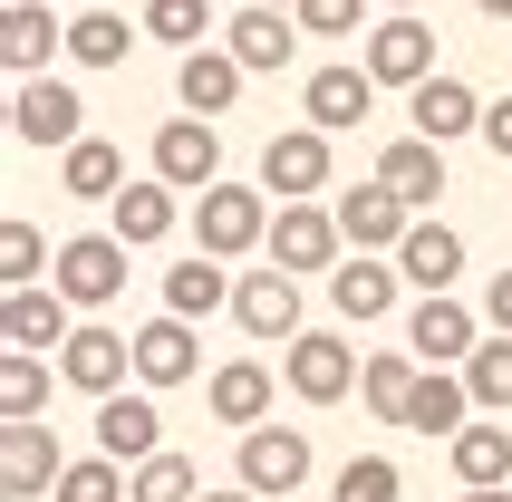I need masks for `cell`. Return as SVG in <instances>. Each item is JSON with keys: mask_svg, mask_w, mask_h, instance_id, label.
<instances>
[{"mask_svg": "<svg viewBox=\"0 0 512 502\" xmlns=\"http://www.w3.org/2000/svg\"><path fill=\"white\" fill-rule=\"evenodd\" d=\"M58 474H68V454H58V435L39 416H10V425H0V493H10V502L58 493Z\"/></svg>", "mask_w": 512, "mask_h": 502, "instance_id": "ba28073f", "label": "cell"}, {"mask_svg": "<svg viewBox=\"0 0 512 502\" xmlns=\"http://www.w3.org/2000/svg\"><path fill=\"white\" fill-rule=\"evenodd\" d=\"M416 367H426L416 348H377V358L358 367V396H368V416H387V425L406 416V387H416Z\"/></svg>", "mask_w": 512, "mask_h": 502, "instance_id": "d6a6232c", "label": "cell"}, {"mask_svg": "<svg viewBox=\"0 0 512 502\" xmlns=\"http://www.w3.org/2000/svg\"><path fill=\"white\" fill-rule=\"evenodd\" d=\"M58 184L78 203H116L126 194V155H116L107 136H78V145H58Z\"/></svg>", "mask_w": 512, "mask_h": 502, "instance_id": "f1b7e54d", "label": "cell"}, {"mask_svg": "<svg viewBox=\"0 0 512 502\" xmlns=\"http://www.w3.org/2000/svg\"><path fill=\"white\" fill-rule=\"evenodd\" d=\"M58 271V251L39 242V223H20V213H10V223H0V280H10V290H29V280H49Z\"/></svg>", "mask_w": 512, "mask_h": 502, "instance_id": "74e56055", "label": "cell"}, {"mask_svg": "<svg viewBox=\"0 0 512 502\" xmlns=\"http://www.w3.org/2000/svg\"><path fill=\"white\" fill-rule=\"evenodd\" d=\"M68 290H58V280H29V290H10V300H0V338H10V348H68Z\"/></svg>", "mask_w": 512, "mask_h": 502, "instance_id": "44dd1931", "label": "cell"}, {"mask_svg": "<svg viewBox=\"0 0 512 502\" xmlns=\"http://www.w3.org/2000/svg\"><path fill=\"white\" fill-rule=\"evenodd\" d=\"M145 39L203 49V39H223V29H213V0H145Z\"/></svg>", "mask_w": 512, "mask_h": 502, "instance_id": "8d00e7d4", "label": "cell"}, {"mask_svg": "<svg viewBox=\"0 0 512 502\" xmlns=\"http://www.w3.org/2000/svg\"><path fill=\"white\" fill-rule=\"evenodd\" d=\"M464 387H474V406H484V416H512V329L474 338V358H464Z\"/></svg>", "mask_w": 512, "mask_h": 502, "instance_id": "836d02e7", "label": "cell"}, {"mask_svg": "<svg viewBox=\"0 0 512 502\" xmlns=\"http://www.w3.org/2000/svg\"><path fill=\"white\" fill-rule=\"evenodd\" d=\"M136 29L145 20H126V10H78V20H68V58H78V68H126Z\"/></svg>", "mask_w": 512, "mask_h": 502, "instance_id": "4dcf8cb0", "label": "cell"}, {"mask_svg": "<svg viewBox=\"0 0 512 502\" xmlns=\"http://www.w3.org/2000/svg\"><path fill=\"white\" fill-rule=\"evenodd\" d=\"M165 309H184V319H213V309H232V271H223V251H184L165 271Z\"/></svg>", "mask_w": 512, "mask_h": 502, "instance_id": "4316f807", "label": "cell"}, {"mask_svg": "<svg viewBox=\"0 0 512 502\" xmlns=\"http://www.w3.org/2000/svg\"><path fill=\"white\" fill-rule=\"evenodd\" d=\"M232 474L252 483L261 502L271 493H300V483H310V425H242V464H232Z\"/></svg>", "mask_w": 512, "mask_h": 502, "instance_id": "277c9868", "label": "cell"}, {"mask_svg": "<svg viewBox=\"0 0 512 502\" xmlns=\"http://www.w3.org/2000/svg\"><path fill=\"white\" fill-rule=\"evenodd\" d=\"M49 348H10L0 358V416H49Z\"/></svg>", "mask_w": 512, "mask_h": 502, "instance_id": "e575fe53", "label": "cell"}, {"mask_svg": "<svg viewBox=\"0 0 512 502\" xmlns=\"http://www.w3.org/2000/svg\"><path fill=\"white\" fill-rule=\"evenodd\" d=\"M194 502H261V493H252V483H242V474H232L223 493H194Z\"/></svg>", "mask_w": 512, "mask_h": 502, "instance_id": "f6af8a7d", "label": "cell"}, {"mask_svg": "<svg viewBox=\"0 0 512 502\" xmlns=\"http://www.w3.org/2000/svg\"><path fill=\"white\" fill-rule=\"evenodd\" d=\"M232 319H242V338H261V348H290L300 338V271H242L232 280Z\"/></svg>", "mask_w": 512, "mask_h": 502, "instance_id": "5b68a950", "label": "cell"}, {"mask_svg": "<svg viewBox=\"0 0 512 502\" xmlns=\"http://www.w3.org/2000/svg\"><path fill=\"white\" fill-rule=\"evenodd\" d=\"M78 87L68 78H49V68H39V78H10V136L20 145H78L87 126H78Z\"/></svg>", "mask_w": 512, "mask_h": 502, "instance_id": "8992f818", "label": "cell"}, {"mask_svg": "<svg viewBox=\"0 0 512 502\" xmlns=\"http://www.w3.org/2000/svg\"><path fill=\"white\" fill-rule=\"evenodd\" d=\"M290 10H300V29H310V39H348V29L368 20V0H290Z\"/></svg>", "mask_w": 512, "mask_h": 502, "instance_id": "60d3db41", "label": "cell"}, {"mask_svg": "<svg viewBox=\"0 0 512 502\" xmlns=\"http://www.w3.org/2000/svg\"><path fill=\"white\" fill-rule=\"evenodd\" d=\"M455 502H512V483H464Z\"/></svg>", "mask_w": 512, "mask_h": 502, "instance_id": "ee69618b", "label": "cell"}, {"mask_svg": "<svg viewBox=\"0 0 512 502\" xmlns=\"http://www.w3.org/2000/svg\"><path fill=\"white\" fill-rule=\"evenodd\" d=\"M358 367H368V358H358L339 329H300V338L281 348V377H290L300 406H339V396L358 387Z\"/></svg>", "mask_w": 512, "mask_h": 502, "instance_id": "3957f363", "label": "cell"}, {"mask_svg": "<svg viewBox=\"0 0 512 502\" xmlns=\"http://www.w3.org/2000/svg\"><path fill=\"white\" fill-rule=\"evenodd\" d=\"M281 10H290V0H281Z\"/></svg>", "mask_w": 512, "mask_h": 502, "instance_id": "681fc988", "label": "cell"}, {"mask_svg": "<svg viewBox=\"0 0 512 502\" xmlns=\"http://www.w3.org/2000/svg\"><path fill=\"white\" fill-rule=\"evenodd\" d=\"M377 10H416V0H377Z\"/></svg>", "mask_w": 512, "mask_h": 502, "instance_id": "7dc6e473", "label": "cell"}, {"mask_svg": "<svg viewBox=\"0 0 512 502\" xmlns=\"http://www.w3.org/2000/svg\"><path fill=\"white\" fill-rule=\"evenodd\" d=\"M406 223H416V203H406L387 174H377V184H358V194H339V232H348V251H397Z\"/></svg>", "mask_w": 512, "mask_h": 502, "instance_id": "ac0fdd59", "label": "cell"}, {"mask_svg": "<svg viewBox=\"0 0 512 502\" xmlns=\"http://www.w3.org/2000/svg\"><path fill=\"white\" fill-rule=\"evenodd\" d=\"M194 242L242 261V251L271 242V184H203L194 194Z\"/></svg>", "mask_w": 512, "mask_h": 502, "instance_id": "6da1fadb", "label": "cell"}, {"mask_svg": "<svg viewBox=\"0 0 512 502\" xmlns=\"http://www.w3.org/2000/svg\"><path fill=\"white\" fill-rule=\"evenodd\" d=\"M377 174H387V184H397V194L416 203V213H426V203L445 194V145H435V136H416V126H406V136L387 145V155H377Z\"/></svg>", "mask_w": 512, "mask_h": 502, "instance_id": "f546056e", "label": "cell"}, {"mask_svg": "<svg viewBox=\"0 0 512 502\" xmlns=\"http://www.w3.org/2000/svg\"><path fill=\"white\" fill-rule=\"evenodd\" d=\"M377 107V68L368 58H339V68H310V87H300V116L310 126H329V136H348V126H368Z\"/></svg>", "mask_w": 512, "mask_h": 502, "instance_id": "7c38bea8", "label": "cell"}, {"mask_svg": "<svg viewBox=\"0 0 512 502\" xmlns=\"http://www.w3.org/2000/svg\"><path fill=\"white\" fill-rule=\"evenodd\" d=\"M271 396H281V377H271V367H261V358H232V367H213L203 406H213V425H232V435H242V425L271 416Z\"/></svg>", "mask_w": 512, "mask_h": 502, "instance_id": "d4e9b609", "label": "cell"}, {"mask_svg": "<svg viewBox=\"0 0 512 502\" xmlns=\"http://www.w3.org/2000/svg\"><path fill=\"white\" fill-rule=\"evenodd\" d=\"M397 280H406V271H387L377 251H348L339 271H329V309L368 329V319H387V309H397Z\"/></svg>", "mask_w": 512, "mask_h": 502, "instance_id": "cb8c5ba5", "label": "cell"}, {"mask_svg": "<svg viewBox=\"0 0 512 502\" xmlns=\"http://www.w3.org/2000/svg\"><path fill=\"white\" fill-rule=\"evenodd\" d=\"M377 68V87H416V78H435V29L416 20V10H387V20L368 29V49H358Z\"/></svg>", "mask_w": 512, "mask_h": 502, "instance_id": "9a60e30c", "label": "cell"}, {"mask_svg": "<svg viewBox=\"0 0 512 502\" xmlns=\"http://www.w3.org/2000/svg\"><path fill=\"white\" fill-rule=\"evenodd\" d=\"M145 155H155V174H165V184H184V194L223 184V136H213V116H194V107H184V116H165Z\"/></svg>", "mask_w": 512, "mask_h": 502, "instance_id": "52a82bcc", "label": "cell"}, {"mask_svg": "<svg viewBox=\"0 0 512 502\" xmlns=\"http://www.w3.org/2000/svg\"><path fill=\"white\" fill-rule=\"evenodd\" d=\"M107 223L126 232V242H136V251L174 242V223H184V184H165V174H145V184H126V194L107 203Z\"/></svg>", "mask_w": 512, "mask_h": 502, "instance_id": "603a6c76", "label": "cell"}, {"mask_svg": "<svg viewBox=\"0 0 512 502\" xmlns=\"http://www.w3.org/2000/svg\"><path fill=\"white\" fill-rule=\"evenodd\" d=\"M261 184H271L281 203L329 194V126H281V136L261 145Z\"/></svg>", "mask_w": 512, "mask_h": 502, "instance_id": "4fadbf2b", "label": "cell"}, {"mask_svg": "<svg viewBox=\"0 0 512 502\" xmlns=\"http://www.w3.org/2000/svg\"><path fill=\"white\" fill-rule=\"evenodd\" d=\"M397 271L416 280V290H455V280H464V232L416 213V223H406V242H397Z\"/></svg>", "mask_w": 512, "mask_h": 502, "instance_id": "484cf974", "label": "cell"}, {"mask_svg": "<svg viewBox=\"0 0 512 502\" xmlns=\"http://www.w3.org/2000/svg\"><path fill=\"white\" fill-rule=\"evenodd\" d=\"M242 78H252V68H242V58H232L223 39H203V49H184V68H174V97H184L194 116H232Z\"/></svg>", "mask_w": 512, "mask_h": 502, "instance_id": "7402d4cb", "label": "cell"}, {"mask_svg": "<svg viewBox=\"0 0 512 502\" xmlns=\"http://www.w3.org/2000/svg\"><path fill=\"white\" fill-rule=\"evenodd\" d=\"M184 377H203V338L184 309H165L136 329V387H184Z\"/></svg>", "mask_w": 512, "mask_h": 502, "instance_id": "e0dca14e", "label": "cell"}, {"mask_svg": "<svg viewBox=\"0 0 512 502\" xmlns=\"http://www.w3.org/2000/svg\"><path fill=\"white\" fill-rule=\"evenodd\" d=\"M49 49H68V20H49L39 0H10V20H0V58H10V78H39Z\"/></svg>", "mask_w": 512, "mask_h": 502, "instance_id": "83f0119b", "label": "cell"}, {"mask_svg": "<svg viewBox=\"0 0 512 502\" xmlns=\"http://www.w3.org/2000/svg\"><path fill=\"white\" fill-rule=\"evenodd\" d=\"M406 126H416V136H435V145L484 136V97H474L464 78H445V68H435V78H416V87H406Z\"/></svg>", "mask_w": 512, "mask_h": 502, "instance_id": "2e32d148", "label": "cell"}, {"mask_svg": "<svg viewBox=\"0 0 512 502\" xmlns=\"http://www.w3.org/2000/svg\"><path fill=\"white\" fill-rule=\"evenodd\" d=\"M484 145L512 165V97H493V107H484Z\"/></svg>", "mask_w": 512, "mask_h": 502, "instance_id": "b9f144b4", "label": "cell"}, {"mask_svg": "<svg viewBox=\"0 0 512 502\" xmlns=\"http://www.w3.org/2000/svg\"><path fill=\"white\" fill-rule=\"evenodd\" d=\"M126 493H136V474H126V464L97 445V454H78V464L58 474V493H49V502H126Z\"/></svg>", "mask_w": 512, "mask_h": 502, "instance_id": "d590c367", "label": "cell"}, {"mask_svg": "<svg viewBox=\"0 0 512 502\" xmlns=\"http://www.w3.org/2000/svg\"><path fill=\"white\" fill-rule=\"evenodd\" d=\"M397 493H406V474L387 454H348L339 464V502H397Z\"/></svg>", "mask_w": 512, "mask_h": 502, "instance_id": "ab89813d", "label": "cell"}, {"mask_svg": "<svg viewBox=\"0 0 512 502\" xmlns=\"http://www.w3.org/2000/svg\"><path fill=\"white\" fill-rule=\"evenodd\" d=\"M474 338H484V309H464L455 290H426L416 319H406V348H416L426 367H464V358H474Z\"/></svg>", "mask_w": 512, "mask_h": 502, "instance_id": "30bf717a", "label": "cell"}, {"mask_svg": "<svg viewBox=\"0 0 512 502\" xmlns=\"http://www.w3.org/2000/svg\"><path fill=\"white\" fill-rule=\"evenodd\" d=\"M474 10H484V20H503V29H512V0H474Z\"/></svg>", "mask_w": 512, "mask_h": 502, "instance_id": "bcb514c9", "label": "cell"}, {"mask_svg": "<svg viewBox=\"0 0 512 502\" xmlns=\"http://www.w3.org/2000/svg\"><path fill=\"white\" fill-rule=\"evenodd\" d=\"M97 445L116 454V464H145V454H165V416H155V387H116V396H97Z\"/></svg>", "mask_w": 512, "mask_h": 502, "instance_id": "ffe728a7", "label": "cell"}, {"mask_svg": "<svg viewBox=\"0 0 512 502\" xmlns=\"http://www.w3.org/2000/svg\"><path fill=\"white\" fill-rule=\"evenodd\" d=\"M126 251H136V242H126V232H68V242H58V290H68V300H78V309H107V300H126Z\"/></svg>", "mask_w": 512, "mask_h": 502, "instance_id": "7a4b0ae2", "label": "cell"}, {"mask_svg": "<svg viewBox=\"0 0 512 502\" xmlns=\"http://www.w3.org/2000/svg\"><path fill=\"white\" fill-rule=\"evenodd\" d=\"M329 502H339V493H329Z\"/></svg>", "mask_w": 512, "mask_h": 502, "instance_id": "c3c4849f", "label": "cell"}, {"mask_svg": "<svg viewBox=\"0 0 512 502\" xmlns=\"http://www.w3.org/2000/svg\"><path fill=\"white\" fill-rule=\"evenodd\" d=\"M484 329H512V271H493V290H484Z\"/></svg>", "mask_w": 512, "mask_h": 502, "instance_id": "7bdbcfd3", "label": "cell"}, {"mask_svg": "<svg viewBox=\"0 0 512 502\" xmlns=\"http://www.w3.org/2000/svg\"><path fill=\"white\" fill-rule=\"evenodd\" d=\"M126 474H136V493H126V502H194L203 493V474L184 464V454H145V464H126Z\"/></svg>", "mask_w": 512, "mask_h": 502, "instance_id": "f35d334b", "label": "cell"}, {"mask_svg": "<svg viewBox=\"0 0 512 502\" xmlns=\"http://www.w3.org/2000/svg\"><path fill=\"white\" fill-rule=\"evenodd\" d=\"M445 454H455V483H512V425H464L445 435Z\"/></svg>", "mask_w": 512, "mask_h": 502, "instance_id": "1f68e13d", "label": "cell"}, {"mask_svg": "<svg viewBox=\"0 0 512 502\" xmlns=\"http://www.w3.org/2000/svg\"><path fill=\"white\" fill-rule=\"evenodd\" d=\"M271 261H281V271H339V251H348V232H339V213H319L310 194L300 203H281V213H271Z\"/></svg>", "mask_w": 512, "mask_h": 502, "instance_id": "9c48e42d", "label": "cell"}, {"mask_svg": "<svg viewBox=\"0 0 512 502\" xmlns=\"http://www.w3.org/2000/svg\"><path fill=\"white\" fill-rule=\"evenodd\" d=\"M58 377H68L78 396H116L126 377H136V338L87 319V329H68V348H58Z\"/></svg>", "mask_w": 512, "mask_h": 502, "instance_id": "8fae6325", "label": "cell"}, {"mask_svg": "<svg viewBox=\"0 0 512 502\" xmlns=\"http://www.w3.org/2000/svg\"><path fill=\"white\" fill-rule=\"evenodd\" d=\"M474 416H484V406H474V387H464V367H416L397 425H416V435H464Z\"/></svg>", "mask_w": 512, "mask_h": 502, "instance_id": "d6986e66", "label": "cell"}, {"mask_svg": "<svg viewBox=\"0 0 512 502\" xmlns=\"http://www.w3.org/2000/svg\"><path fill=\"white\" fill-rule=\"evenodd\" d=\"M300 39H310V29H300V10H281V0H252V10H232L223 20V49L242 58V68H290V49H300Z\"/></svg>", "mask_w": 512, "mask_h": 502, "instance_id": "5bb4252c", "label": "cell"}]
</instances>
